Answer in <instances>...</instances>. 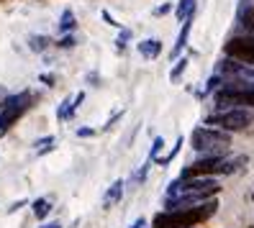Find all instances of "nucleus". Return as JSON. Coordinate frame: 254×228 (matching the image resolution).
Masks as SVG:
<instances>
[{
  "instance_id": "6e6552de",
  "label": "nucleus",
  "mask_w": 254,
  "mask_h": 228,
  "mask_svg": "<svg viewBox=\"0 0 254 228\" xmlns=\"http://www.w3.org/2000/svg\"><path fill=\"white\" fill-rule=\"evenodd\" d=\"M139 54L146 57V59H157L162 54V41L159 39H144L139 44Z\"/></svg>"
},
{
  "instance_id": "bb28decb",
  "label": "nucleus",
  "mask_w": 254,
  "mask_h": 228,
  "mask_svg": "<svg viewBox=\"0 0 254 228\" xmlns=\"http://www.w3.org/2000/svg\"><path fill=\"white\" fill-rule=\"evenodd\" d=\"M5 131V123H3V113H0V133Z\"/></svg>"
},
{
  "instance_id": "f257e3e1",
  "label": "nucleus",
  "mask_w": 254,
  "mask_h": 228,
  "mask_svg": "<svg viewBox=\"0 0 254 228\" xmlns=\"http://www.w3.org/2000/svg\"><path fill=\"white\" fill-rule=\"evenodd\" d=\"M218 203L216 200H205L195 208L188 210H164L152 221V228H190L192 223H200L205 218H211L216 213Z\"/></svg>"
},
{
  "instance_id": "f8f14e48",
  "label": "nucleus",
  "mask_w": 254,
  "mask_h": 228,
  "mask_svg": "<svg viewBox=\"0 0 254 228\" xmlns=\"http://www.w3.org/2000/svg\"><path fill=\"white\" fill-rule=\"evenodd\" d=\"M49 210H52V203L47 200V197H39V200H34V216L41 221V218H47L49 216Z\"/></svg>"
},
{
  "instance_id": "a211bd4d",
  "label": "nucleus",
  "mask_w": 254,
  "mask_h": 228,
  "mask_svg": "<svg viewBox=\"0 0 254 228\" xmlns=\"http://www.w3.org/2000/svg\"><path fill=\"white\" fill-rule=\"evenodd\" d=\"M162 149H164V139H162V136H157V139L152 141V151H149V159L154 162V159L159 157V151H162Z\"/></svg>"
},
{
  "instance_id": "6ab92c4d",
  "label": "nucleus",
  "mask_w": 254,
  "mask_h": 228,
  "mask_svg": "<svg viewBox=\"0 0 254 228\" xmlns=\"http://www.w3.org/2000/svg\"><path fill=\"white\" fill-rule=\"evenodd\" d=\"M74 44H77V39H74L72 34H64L62 39H59V44H57V47H59V49H72Z\"/></svg>"
},
{
  "instance_id": "4be33fe9",
  "label": "nucleus",
  "mask_w": 254,
  "mask_h": 228,
  "mask_svg": "<svg viewBox=\"0 0 254 228\" xmlns=\"http://www.w3.org/2000/svg\"><path fill=\"white\" fill-rule=\"evenodd\" d=\"M121 118H124V113H116L113 118H108V123L103 126V131H108V128H113V126H116V123H118V120H121Z\"/></svg>"
},
{
  "instance_id": "7ed1b4c3",
  "label": "nucleus",
  "mask_w": 254,
  "mask_h": 228,
  "mask_svg": "<svg viewBox=\"0 0 254 228\" xmlns=\"http://www.w3.org/2000/svg\"><path fill=\"white\" fill-rule=\"evenodd\" d=\"M205 126H218L221 131H247L249 126H254V111L249 108H231V111H223L216 115H208L205 118Z\"/></svg>"
},
{
  "instance_id": "2eb2a0df",
  "label": "nucleus",
  "mask_w": 254,
  "mask_h": 228,
  "mask_svg": "<svg viewBox=\"0 0 254 228\" xmlns=\"http://www.w3.org/2000/svg\"><path fill=\"white\" fill-rule=\"evenodd\" d=\"M34 146H36V151H39V154H47V151L54 146V136H44V139H39Z\"/></svg>"
},
{
  "instance_id": "9b49d317",
  "label": "nucleus",
  "mask_w": 254,
  "mask_h": 228,
  "mask_svg": "<svg viewBox=\"0 0 254 228\" xmlns=\"http://www.w3.org/2000/svg\"><path fill=\"white\" fill-rule=\"evenodd\" d=\"M49 44H52V39L49 36H28V49H31V52H44V49H47L49 47Z\"/></svg>"
},
{
  "instance_id": "0eeeda50",
  "label": "nucleus",
  "mask_w": 254,
  "mask_h": 228,
  "mask_svg": "<svg viewBox=\"0 0 254 228\" xmlns=\"http://www.w3.org/2000/svg\"><path fill=\"white\" fill-rule=\"evenodd\" d=\"M195 3L198 0H180V3L175 5V18L177 21H188V18H195Z\"/></svg>"
},
{
  "instance_id": "412c9836",
  "label": "nucleus",
  "mask_w": 254,
  "mask_h": 228,
  "mask_svg": "<svg viewBox=\"0 0 254 228\" xmlns=\"http://www.w3.org/2000/svg\"><path fill=\"white\" fill-rule=\"evenodd\" d=\"M172 10V3H164V5H159V8H154V16L159 18V16H167V13Z\"/></svg>"
},
{
  "instance_id": "f03ea898",
  "label": "nucleus",
  "mask_w": 254,
  "mask_h": 228,
  "mask_svg": "<svg viewBox=\"0 0 254 228\" xmlns=\"http://www.w3.org/2000/svg\"><path fill=\"white\" fill-rule=\"evenodd\" d=\"M231 144V136L229 131H218V128H208L200 126L190 133V146L192 151H198L203 157H211V154H221L223 149Z\"/></svg>"
},
{
  "instance_id": "9d476101",
  "label": "nucleus",
  "mask_w": 254,
  "mask_h": 228,
  "mask_svg": "<svg viewBox=\"0 0 254 228\" xmlns=\"http://www.w3.org/2000/svg\"><path fill=\"white\" fill-rule=\"evenodd\" d=\"M74 26H77V21H74V13L67 8V10L62 13V18H59V31H62V34H72Z\"/></svg>"
},
{
  "instance_id": "c85d7f7f",
  "label": "nucleus",
  "mask_w": 254,
  "mask_h": 228,
  "mask_svg": "<svg viewBox=\"0 0 254 228\" xmlns=\"http://www.w3.org/2000/svg\"><path fill=\"white\" fill-rule=\"evenodd\" d=\"M0 3H3V0H0Z\"/></svg>"
},
{
  "instance_id": "5701e85b",
  "label": "nucleus",
  "mask_w": 254,
  "mask_h": 228,
  "mask_svg": "<svg viewBox=\"0 0 254 228\" xmlns=\"http://www.w3.org/2000/svg\"><path fill=\"white\" fill-rule=\"evenodd\" d=\"M39 80H41L44 85H49V87H52V85L57 82V77H54V74H41V77H39Z\"/></svg>"
},
{
  "instance_id": "aec40b11",
  "label": "nucleus",
  "mask_w": 254,
  "mask_h": 228,
  "mask_svg": "<svg viewBox=\"0 0 254 228\" xmlns=\"http://www.w3.org/2000/svg\"><path fill=\"white\" fill-rule=\"evenodd\" d=\"M100 16H103V21H106L108 26H113V28H121V23H118V21H116V18L111 16V13H108V10H103V13H100Z\"/></svg>"
},
{
  "instance_id": "4468645a",
  "label": "nucleus",
  "mask_w": 254,
  "mask_h": 228,
  "mask_svg": "<svg viewBox=\"0 0 254 228\" xmlns=\"http://www.w3.org/2000/svg\"><path fill=\"white\" fill-rule=\"evenodd\" d=\"M180 146H183V139H177V144H175V146L170 149V154H167V157H157L154 162H157L159 167H164V164H170V162H172V159H175L177 154H180Z\"/></svg>"
},
{
  "instance_id": "20e7f679",
  "label": "nucleus",
  "mask_w": 254,
  "mask_h": 228,
  "mask_svg": "<svg viewBox=\"0 0 254 228\" xmlns=\"http://www.w3.org/2000/svg\"><path fill=\"white\" fill-rule=\"evenodd\" d=\"M31 93H18V95H8L5 100H3V105H0V113H3V123H5V128H10L16 120L31 108Z\"/></svg>"
},
{
  "instance_id": "cd10ccee",
  "label": "nucleus",
  "mask_w": 254,
  "mask_h": 228,
  "mask_svg": "<svg viewBox=\"0 0 254 228\" xmlns=\"http://www.w3.org/2000/svg\"><path fill=\"white\" fill-rule=\"evenodd\" d=\"M252 197H254V192H252Z\"/></svg>"
},
{
  "instance_id": "f3484780",
  "label": "nucleus",
  "mask_w": 254,
  "mask_h": 228,
  "mask_svg": "<svg viewBox=\"0 0 254 228\" xmlns=\"http://www.w3.org/2000/svg\"><path fill=\"white\" fill-rule=\"evenodd\" d=\"M149 167H152V159H149V162L141 167V170H139L136 174L131 177V185H141V182H144V177H146V172H149Z\"/></svg>"
},
{
  "instance_id": "1a4fd4ad",
  "label": "nucleus",
  "mask_w": 254,
  "mask_h": 228,
  "mask_svg": "<svg viewBox=\"0 0 254 228\" xmlns=\"http://www.w3.org/2000/svg\"><path fill=\"white\" fill-rule=\"evenodd\" d=\"M121 195H124V179H116L111 185V190L106 192V208L116 205L118 200H121Z\"/></svg>"
},
{
  "instance_id": "a878e982",
  "label": "nucleus",
  "mask_w": 254,
  "mask_h": 228,
  "mask_svg": "<svg viewBox=\"0 0 254 228\" xmlns=\"http://www.w3.org/2000/svg\"><path fill=\"white\" fill-rule=\"evenodd\" d=\"M41 228H62L59 223H47V226H41Z\"/></svg>"
},
{
  "instance_id": "39448f33",
  "label": "nucleus",
  "mask_w": 254,
  "mask_h": 228,
  "mask_svg": "<svg viewBox=\"0 0 254 228\" xmlns=\"http://www.w3.org/2000/svg\"><path fill=\"white\" fill-rule=\"evenodd\" d=\"M85 100V93H77V95H67L64 100H62V105L57 108V118L59 120H69L74 113H77V108H80V103Z\"/></svg>"
},
{
  "instance_id": "b1692460",
  "label": "nucleus",
  "mask_w": 254,
  "mask_h": 228,
  "mask_svg": "<svg viewBox=\"0 0 254 228\" xmlns=\"http://www.w3.org/2000/svg\"><path fill=\"white\" fill-rule=\"evenodd\" d=\"M93 133H95L93 128H80V131H77V136H80V139H87V136H93Z\"/></svg>"
},
{
  "instance_id": "ddd939ff",
  "label": "nucleus",
  "mask_w": 254,
  "mask_h": 228,
  "mask_svg": "<svg viewBox=\"0 0 254 228\" xmlns=\"http://www.w3.org/2000/svg\"><path fill=\"white\" fill-rule=\"evenodd\" d=\"M188 64H190V59H188V57H180V59H177L175 67L170 69V80H172V82H175V80H180V77H183V72L188 69Z\"/></svg>"
},
{
  "instance_id": "dca6fc26",
  "label": "nucleus",
  "mask_w": 254,
  "mask_h": 228,
  "mask_svg": "<svg viewBox=\"0 0 254 228\" xmlns=\"http://www.w3.org/2000/svg\"><path fill=\"white\" fill-rule=\"evenodd\" d=\"M128 39H131V28H121V34H118V39H116V49L124 52L126 44H128Z\"/></svg>"
},
{
  "instance_id": "393cba45",
  "label": "nucleus",
  "mask_w": 254,
  "mask_h": 228,
  "mask_svg": "<svg viewBox=\"0 0 254 228\" xmlns=\"http://www.w3.org/2000/svg\"><path fill=\"white\" fill-rule=\"evenodd\" d=\"M131 228H146V221H144V218H136Z\"/></svg>"
},
{
  "instance_id": "423d86ee",
  "label": "nucleus",
  "mask_w": 254,
  "mask_h": 228,
  "mask_svg": "<svg viewBox=\"0 0 254 228\" xmlns=\"http://www.w3.org/2000/svg\"><path fill=\"white\" fill-rule=\"evenodd\" d=\"M190 26H192V18L183 21V28H180V34H177V41H175V47H172V54H170V59H180L183 49L188 47V34H190Z\"/></svg>"
}]
</instances>
